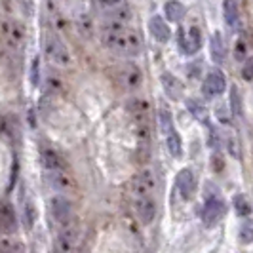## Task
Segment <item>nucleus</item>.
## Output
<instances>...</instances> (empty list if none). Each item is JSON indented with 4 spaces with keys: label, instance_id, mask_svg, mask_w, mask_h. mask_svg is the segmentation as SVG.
I'll return each instance as SVG.
<instances>
[{
    "label": "nucleus",
    "instance_id": "1",
    "mask_svg": "<svg viewBox=\"0 0 253 253\" xmlns=\"http://www.w3.org/2000/svg\"><path fill=\"white\" fill-rule=\"evenodd\" d=\"M101 40L103 44L113 50L118 55H124V57H135L141 53V37L133 31V29H127V27H101Z\"/></svg>",
    "mask_w": 253,
    "mask_h": 253
},
{
    "label": "nucleus",
    "instance_id": "2",
    "mask_svg": "<svg viewBox=\"0 0 253 253\" xmlns=\"http://www.w3.org/2000/svg\"><path fill=\"white\" fill-rule=\"evenodd\" d=\"M46 57L50 59L55 67H71L73 57L71 51L67 48V44L63 42V38L55 33H48L46 35Z\"/></svg>",
    "mask_w": 253,
    "mask_h": 253
},
{
    "label": "nucleus",
    "instance_id": "3",
    "mask_svg": "<svg viewBox=\"0 0 253 253\" xmlns=\"http://www.w3.org/2000/svg\"><path fill=\"white\" fill-rule=\"evenodd\" d=\"M25 33L15 21H0V48L8 51H17L23 44Z\"/></svg>",
    "mask_w": 253,
    "mask_h": 253
},
{
    "label": "nucleus",
    "instance_id": "4",
    "mask_svg": "<svg viewBox=\"0 0 253 253\" xmlns=\"http://www.w3.org/2000/svg\"><path fill=\"white\" fill-rule=\"evenodd\" d=\"M141 80H143V75H141V69L135 63L120 65L118 71H116V82L126 91H133V89L139 88Z\"/></svg>",
    "mask_w": 253,
    "mask_h": 253
},
{
    "label": "nucleus",
    "instance_id": "5",
    "mask_svg": "<svg viewBox=\"0 0 253 253\" xmlns=\"http://www.w3.org/2000/svg\"><path fill=\"white\" fill-rule=\"evenodd\" d=\"M154 189L156 181L151 169L141 171L137 177L131 181V196L133 200H143V198H154Z\"/></svg>",
    "mask_w": 253,
    "mask_h": 253
},
{
    "label": "nucleus",
    "instance_id": "6",
    "mask_svg": "<svg viewBox=\"0 0 253 253\" xmlns=\"http://www.w3.org/2000/svg\"><path fill=\"white\" fill-rule=\"evenodd\" d=\"M177 42L179 46H181V50L185 51V53H196V51L202 48V33H200V29L198 27H189L187 31H183V29H179L177 33Z\"/></svg>",
    "mask_w": 253,
    "mask_h": 253
},
{
    "label": "nucleus",
    "instance_id": "7",
    "mask_svg": "<svg viewBox=\"0 0 253 253\" xmlns=\"http://www.w3.org/2000/svg\"><path fill=\"white\" fill-rule=\"evenodd\" d=\"M227 88V78L225 75L219 71V69H211L208 76H206V80H204V95L208 97V99H213L217 95H221L223 91Z\"/></svg>",
    "mask_w": 253,
    "mask_h": 253
},
{
    "label": "nucleus",
    "instance_id": "8",
    "mask_svg": "<svg viewBox=\"0 0 253 253\" xmlns=\"http://www.w3.org/2000/svg\"><path fill=\"white\" fill-rule=\"evenodd\" d=\"M225 211H227V206L221 198H210L206 206H204L202 211V221L206 227H215L217 223L225 217Z\"/></svg>",
    "mask_w": 253,
    "mask_h": 253
},
{
    "label": "nucleus",
    "instance_id": "9",
    "mask_svg": "<svg viewBox=\"0 0 253 253\" xmlns=\"http://www.w3.org/2000/svg\"><path fill=\"white\" fill-rule=\"evenodd\" d=\"M50 211L53 219L59 223V225H67L71 221V215H73V208H71V202L65 198V196H53L50 200Z\"/></svg>",
    "mask_w": 253,
    "mask_h": 253
},
{
    "label": "nucleus",
    "instance_id": "10",
    "mask_svg": "<svg viewBox=\"0 0 253 253\" xmlns=\"http://www.w3.org/2000/svg\"><path fill=\"white\" fill-rule=\"evenodd\" d=\"M131 19V12L127 6H114V8H109V12L105 13V21L103 25L109 27H126Z\"/></svg>",
    "mask_w": 253,
    "mask_h": 253
},
{
    "label": "nucleus",
    "instance_id": "11",
    "mask_svg": "<svg viewBox=\"0 0 253 253\" xmlns=\"http://www.w3.org/2000/svg\"><path fill=\"white\" fill-rule=\"evenodd\" d=\"M17 228V217L10 204H0V234H13Z\"/></svg>",
    "mask_w": 253,
    "mask_h": 253
},
{
    "label": "nucleus",
    "instance_id": "12",
    "mask_svg": "<svg viewBox=\"0 0 253 253\" xmlns=\"http://www.w3.org/2000/svg\"><path fill=\"white\" fill-rule=\"evenodd\" d=\"M160 82H162V86H164L166 95H168L171 101H179V99L183 97V89L185 88H183L181 80L175 78L171 73H164V75L160 76Z\"/></svg>",
    "mask_w": 253,
    "mask_h": 253
},
{
    "label": "nucleus",
    "instance_id": "13",
    "mask_svg": "<svg viewBox=\"0 0 253 253\" xmlns=\"http://www.w3.org/2000/svg\"><path fill=\"white\" fill-rule=\"evenodd\" d=\"M135 210H137V215H139L141 223L149 225V223H152L154 215H156V202H154V198L135 200Z\"/></svg>",
    "mask_w": 253,
    "mask_h": 253
},
{
    "label": "nucleus",
    "instance_id": "14",
    "mask_svg": "<svg viewBox=\"0 0 253 253\" xmlns=\"http://www.w3.org/2000/svg\"><path fill=\"white\" fill-rule=\"evenodd\" d=\"M149 31H151V35L158 42H168L171 38V29L168 27V23H166L160 15H154L151 21H149Z\"/></svg>",
    "mask_w": 253,
    "mask_h": 253
},
{
    "label": "nucleus",
    "instance_id": "15",
    "mask_svg": "<svg viewBox=\"0 0 253 253\" xmlns=\"http://www.w3.org/2000/svg\"><path fill=\"white\" fill-rule=\"evenodd\" d=\"M177 187L181 196L185 200H189L190 196H192V192H194V189H196V181H194V175H192L190 169H181L177 173Z\"/></svg>",
    "mask_w": 253,
    "mask_h": 253
},
{
    "label": "nucleus",
    "instance_id": "16",
    "mask_svg": "<svg viewBox=\"0 0 253 253\" xmlns=\"http://www.w3.org/2000/svg\"><path fill=\"white\" fill-rule=\"evenodd\" d=\"M75 242H76V228L69 221L67 225H63V230L59 232V252L69 253L75 248Z\"/></svg>",
    "mask_w": 253,
    "mask_h": 253
},
{
    "label": "nucleus",
    "instance_id": "17",
    "mask_svg": "<svg viewBox=\"0 0 253 253\" xmlns=\"http://www.w3.org/2000/svg\"><path fill=\"white\" fill-rule=\"evenodd\" d=\"M42 162L46 166L48 171H59V169H65V160L61 158L59 152H55L53 149H44L42 151Z\"/></svg>",
    "mask_w": 253,
    "mask_h": 253
},
{
    "label": "nucleus",
    "instance_id": "18",
    "mask_svg": "<svg viewBox=\"0 0 253 253\" xmlns=\"http://www.w3.org/2000/svg\"><path fill=\"white\" fill-rule=\"evenodd\" d=\"M67 15H75L76 19H86V0H59Z\"/></svg>",
    "mask_w": 253,
    "mask_h": 253
},
{
    "label": "nucleus",
    "instance_id": "19",
    "mask_svg": "<svg viewBox=\"0 0 253 253\" xmlns=\"http://www.w3.org/2000/svg\"><path fill=\"white\" fill-rule=\"evenodd\" d=\"M164 12H166V17L169 19V21H175L179 23L183 17H185V6L177 2V0H168L164 4Z\"/></svg>",
    "mask_w": 253,
    "mask_h": 253
},
{
    "label": "nucleus",
    "instance_id": "20",
    "mask_svg": "<svg viewBox=\"0 0 253 253\" xmlns=\"http://www.w3.org/2000/svg\"><path fill=\"white\" fill-rule=\"evenodd\" d=\"M223 13L225 21L230 27H234L240 19V10H238V0H223Z\"/></svg>",
    "mask_w": 253,
    "mask_h": 253
},
{
    "label": "nucleus",
    "instance_id": "21",
    "mask_svg": "<svg viewBox=\"0 0 253 253\" xmlns=\"http://www.w3.org/2000/svg\"><path fill=\"white\" fill-rule=\"evenodd\" d=\"M210 51H211V59L215 63H223L225 61V44H223V38L219 33H215L211 40H210Z\"/></svg>",
    "mask_w": 253,
    "mask_h": 253
},
{
    "label": "nucleus",
    "instance_id": "22",
    "mask_svg": "<svg viewBox=\"0 0 253 253\" xmlns=\"http://www.w3.org/2000/svg\"><path fill=\"white\" fill-rule=\"evenodd\" d=\"M50 179H51V185L59 190L71 189V187H73V179L67 175V171H65V169H59V171H50Z\"/></svg>",
    "mask_w": 253,
    "mask_h": 253
},
{
    "label": "nucleus",
    "instance_id": "23",
    "mask_svg": "<svg viewBox=\"0 0 253 253\" xmlns=\"http://www.w3.org/2000/svg\"><path fill=\"white\" fill-rule=\"evenodd\" d=\"M166 143H168V151L169 154L173 156V158H179L181 154H183V145H181V137H179V133L173 129L171 133H168L166 135Z\"/></svg>",
    "mask_w": 253,
    "mask_h": 253
},
{
    "label": "nucleus",
    "instance_id": "24",
    "mask_svg": "<svg viewBox=\"0 0 253 253\" xmlns=\"http://www.w3.org/2000/svg\"><path fill=\"white\" fill-rule=\"evenodd\" d=\"M35 221H37V210H35V206L31 200H27L23 204V223H25V227L31 230V228L35 227Z\"/></svg>",
    "mask_w": 253,
    "mask_h": 253
},
{
    "label": "nucleus",
    "instance_id": "25",
    "mask_svg": "<svg viewBox=\"0 0 253 253\" xmlns=\"http://www.w3.org/2000/svg\"><path fill=\"white\" fill-rule=\"evenodd\" d=\"M234 208H236V213L242 217H248L252 213V204H250V200L244 194H238L234 198Z\"/></svg>",
    "mask_w": 253,
    "mask_h": 253
},
{
    "label": "nucleus",
    "instance_id": "26",
    "mask_svg": "<svg viewBox=\"0 0 253 253\" xmlns=\"http://www.w3.org/2000/svg\"><path fill=\"white\" fill-rule=\"evenodd\" d=\"M158 116H160V127H162L164 135L171 133V131H173V122H171V114H169V111H168V109H160Z\"/></svg>",
    "mask_w": 253,
    "mask_h": 253
},
{
    "label": "nucleus",
    "instance_id": "27",
    "mask_svg": "<svg viewBox=\"0 0 253 253\" xmlns=\"http://www.w3.org/2000/svg\"><path fill=\"white\" fill-rule=\"evenodd\" d=\"M248 53H250L248 42L244 38L236 40V44H234V57H236V61H246L248 59Z\"/></svg>",
    "mask_w": 253,
    "mask_h": 253
},
{
    "label": "nucleus",
    "instance_id": "28",
    "mask_svg": "<svg viewBox=\"0 0 253 253\" xmlns=\"http://www.w3.org/2000/svg\"><path fill=\"white\" fill-rule=\"evenodd\" d=\"M230 101H232V113H234V116H240L242 99H240V93H238V88H232V91H230Z\"/></svg>",
    "mask_w": 253,
    "mask_h": 253
},
{
    "label": "nucleus",
    "instance_id": "29",
    "mask_svg": "<svg viewBox=\"0 0 253 253\" xmlns=\"http://www.w3.org/2000/svg\"><path fill=\"white\" fill-rule=\"evenodd\" d=\"M31 82H33V86H38V84H40V61H38V57H35V59H33Z\"/></svg>",
    "mask_w": 253,
    "mask_h": 253
},
{
    "label": "nucleus",
    "instance_id": "30",
    "mask_svg": "<svg viewBox=\"0 0 253 253\" xmlns=\"http://www.w3.org/2000/svg\"><path fill=\"white\" fill-rule=\"evenodd\" d=\"M238 238H240L242 244H250V242H252V225H250V223H246V225L240 228Z\"/></svg>",
    "mask_w": 253,
    "mask_h": 253
},
{
    "label": "nucleus",
    "instance_id": "31",
    "mask_svg": "<svg viewBox=\"0 0 253 253\" xmlns=\"http://www.w3.org/2000/svg\"><path fill=\"white\" fill-rule=\"evenodd\" d=\"M187 105H189V111L192 114H196L198 118H204V107L200 105L198 101H194V99H189L187 101Z\"/></svg>",
    "mask_w": 253,
    "mask_h": 253
},
{
    "label": "nucleus",
    "instance_id": "32",
    "mask_svg": "<svg viewBox=\"0 0 253 253\" xmlns=\"http://www.w3.org/2000/svg\"><path fill=\"white\" fill-rule=\"evenodd\" d=\"M99 4H101L103 8H114V6H118L122 0H97Z\"/></svg>",
    "mask_w": 253,
    "mask_h": 253
},
{
    "label": "nucleus",
    "instance_id": "33",
    "mask_svg": "<svg viewBox=\"0 0 253 253\" xmlns=\"http://www.w3.org/2000/svg\"><path fill=\"white\" fill-rule=\"evenodd\" d=\"M244 78H246V80H252V63L246 65V69H244Z\"/></svg>",
    "mask_w": 253,
    "mask_h": 253
}]
</instances>
